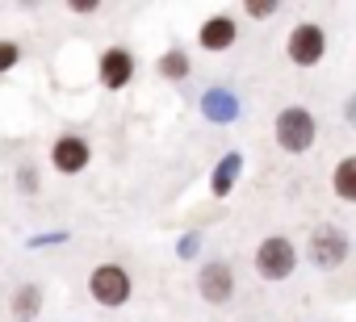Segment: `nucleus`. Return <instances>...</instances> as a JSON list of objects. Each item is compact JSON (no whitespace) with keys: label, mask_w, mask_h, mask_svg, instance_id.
Instances as JSON below:
<instances>
[{"label":"nucleus","mask_w":356,"mask_h":322,"mask_svg":"<svg viewBox=\"0 0 356 322\" xmlns=\"http://www.w3.org/2000/svg\"><path fill=\"white\" fill-rule=\"evenodd\" d=\"M248 13H252V17H273L277 5H256V0H248Z\"/></svg>","instance_id":"2eb2a0df"},{"label":"nucleus","mask_w":356,"mask_h":322,"mask_svg":"<svg viewBox=\"0 0 356 322\" xmlns=\"http://www.w3.org/2000/svg\"><path fill=\"white\" fill-rule=\"evenodd\" d=\"M273 130H277L281 151H289V155H302V151L314 142V117H310L306 109H298V105L281 109L277 121H273Z\"/></svg>","instance_id":"f257e3e1"},{"label":"nucleus","mask_w":356,"mask_h":322,"mask_svg":"<svg viewBox=\"0 0 356 322\" xmlns=\"http://www.w3.org/2000/svg\"><path fill=\"white\" fill-rule=\"evenodd\" d=\"M343 260H348V239H343V230H335V226L310 230V264H314V268L331 272V268H339Z\"/></svg>","instance_id":"20e7f679"},{"label":"nucleus","mask_w":356,"mask_h":322,"mask_svg":"<svg viewBox=\"0 0 356 322\" xmlns=\"http://www.w3.org/2000/svg\"><path fill=\"white\" fill-rule=\"evenodd\" d=\"M88 159H92V151H88V142H84L80 134H63V138L51 146V164H55V172H63V176L84 172Z\"/></svg>","instance_id":"0eeeda50"},{"label":"nucleus","mask_w":356,"mask_h":322,"mask_svg":"<svg viewBox=\"0 0 356 322\" xmlns=\"http://www.w3.org/2000/svg\"><path fill=\"white\" fill-rule=\"evenodd\" d=\"M197 289H202V297H206L210 305L231 301V293H235V272H231V264H227V260H210V264L202 268V276H197Z\"/></svg>","instance_id":"423d86ee"},{"label":"nucleus","mask_w":356,"mask_h":322,"mask_svg":"<svg viewBox=\"0 0 356 322\" xmlns=\"http://www.w3.org/2000/svg\"><path fill=\"white\" fill-rule=\"evenodd\" d=\"M88 289H92L97 305H109V310L130 301V276H126V268H118V264H101V268L92 272Z\"/></svg>","instance_id":"7ed1b4c3"},{"label":"nucleus","mask_w":356,"mask_h":322,"mask_svg":"<svg viewBox=\"0 0 356 322\" xmlns=\"http://www.w3.org/2000/svg\"><path fill=\"white\" fill-rule=\"evenodd\" d=\"M335 197L339 201H356V159H339V168H335Z\"/></svg>","instance_id":"9d476101"},{"label":"nucleus","mask_w":356,"mask_h":322,"mask_svg":"<svg viewBox=\"0 0 356 322\" xmlns=\"http://www.w3.org/2000/svg\"><path fill=\"white\" fill-rule=\"evenodd\" d=\"M134 80V55L126 51V46H109L105 55H101V84L105 88H126Z\"/></svg>","instance_id":"6e6552de"},{"label":"nucleus","mask_w":356,"mask_h":322,"mask_svg":"<svg viewBox=\"0 0 356 322\" xmlns=\"http://www.w3.org/2000/svg\"><path fill=\"white\" fill-rule=\"evenodd\" d=\"M235 38H239V26H235V17H210V22L197 30V42H202V51H227Z\"/></svg>","instance_id":"1a4fd4ad"},{"label":"nucleus","mask_w":356,"mask_h":322,"mask_svg":"<svg viewBox=\"0 0 356 322\" xmlns=\"http://www.w3.org/2000/svg\"><path fill=\"white\" fill-rule=\"evenodd\" d=\"M17 63H22V46L17 42H0V76L13 71Z\"/></svg>","instance_id":"ddd939ff"},{"label":"nucleus","mask_w":356,"mask_h":322,"mask_svg":"<svg viewBox=\"0 0 356 322\" xmlns=\"http://www.w3.org/2000/svg\"><path fill=\"white\" fill-rule=\"evenodd\" d=\"M293 268H298V251L285 235H273L256 247V272L264 280H285V276H293Z\"/></svg>","instance_id":"f03ea898"},{"label":"nucleus","mask_w":356,"mask_h":322,"mask_svg":"<svg viewBox=\"0 0 356 322\" xmlns=\"http://www.w3.org/2000/svg\"><path fill=\"white\" fill-rule=\"evenodd\" d=\"M235 164H239V159L231 155V159H227V168H222V172L214 176V193H218V197H222V193L231 189V176H235Z\"/></svg>","instance_id":"4468645a"},{"label":"nucleus","mask_w":356,"mask_h":322,"mask_svg":"<svg viewBox=\"0 0 356 322\" xmlns=\"http://www.w3.org/2000/svg\"><path fill=\"white\" fill-rule=\"evenodd\" d=\"M159 71H163L168 80H185V76H189V55H185V51H168V55L159 59Z\"/></svg>","instance_id":"9b49d317"},{"label":"nucleus","mask_w":356,"mask_h":322,"mask_svg":"<svg viewBox=\"0 0 356 322\" xmlns=\"http://www.w3.org/2000/svg\"><path fill=\"white\" fill-rule=\"evenodd\" d=\"M13 314H17V318H34V314H38V289H34V285H26V289H17V301H13Z\"/></svg>","instance_id":"f8f14e48"},{"label":"nucleus","mask_w":356,"mask_h":322,"mask_svg":"<svg viewBox=\"0 0 356 322\" xmlns=\"http://www.w3.org/2000/svg\"><path fill=\"white\" fill-rule=\"evenodd\" d=\"M289 59L298 63V67H314L323 55H327V34H323V26H314V22H302L293 34H289Z\"/></svg>","instance_id":"39448f33"}]
</instances>
